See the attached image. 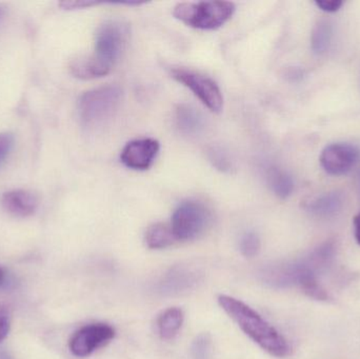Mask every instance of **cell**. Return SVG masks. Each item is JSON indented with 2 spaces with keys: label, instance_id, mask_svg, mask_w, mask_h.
Listing matches in <instances>:
<instances>
[{
  "label": "cell",
  "instance_id": "cell-1",
  "mask_svg": "<svg viewBox=\"0 0 360 359\" xmlns=\"http://www.w3.org/2000/svg\"><path fill=\"white\" fill-rule=\"evenodd\" d=\"M218 303L239 328L264 351L279 358L291 354V346L287 339L249 306L226 295L218 297Z\"/></svg>",
  "mask_w": 360,
  "mask_h": 359
},
{
  "label": "cell",
  "instance_id": "cell-2",
  "mask_svg": "<svg viewBox=\"0 0 360 359\" xmlns=\"http://www.w3.org/2000/svg\"><path fill=\"white\" fill-rule=\"evenodd\" d=\"M235 6L228 1L182 2L173 15L188 27L198 30H216L232 17Z\"/></svg>",
  "mask_w": 360,
  "mask_h": 359
},
{
  "label": "cell",
  "instance_id": "cell-3",
  "mask_svg": "<svg viewBox=\"0 0 360 359\" xmlns=\"http://www.w3.org/2000/svg\"><path fill=\"white\" fill-rule=\"evenodd\" d=\"M122 95V89L114 84L99 86L82 94L78 101L82 124L86 128L103 124L117 109Z\"/></svg>",
  "mask_w": 360,
  "mask_h": 359
},
{
  "label": "cell",
  "instance_id": "cell-4",
  "mask_svg": "<svg viewBox=\"0 0 360 359\" xmlns=\"http://www.w3.org/2000/svg\"><path fill=\"white\" fill-rule=\"evenodd\" d=\"M211 223V213L205 204L197 202H182L172 217L173 233L177 240L188 242L196 240Z\"/></svg>",
  "mask_w": 360,
  "mask_h": 359
},
{
  "label": "cell",
  "instance_id": "cell-5",
  "mask_svg": "<svg viewBox=\"0 0 360 359\" xmlns=\"http://www.w3.org/2000/svg\"><path fill=\"white\" fill-rule=\"evenodd\" d=\"M128 27L120 21H107L96 33L95 54L93 56L112 69L120 58L128 41Z\"/></svg>",
  "mask_w": 360,
  "mask_h": 359
},
{
  "label": "cell",
  "instance_id": "cell-6",
  "mask_svg": "<svg viewBox=\"0 0 360 359\" xmlns=\"http://www.w3.org/2000/svg\"><path fill=\"white\" fill-rule=\"evenodd\" d=\"M172 77L190 89L195 96L212 112L221 111L224 105L221 91L214 80L191 70L174 67L171 70Z\"/></svg>",
  "mask_w": 360,
  "mask_h": 359
},
{
  "label": "cell",
  "instance_id": "cell-7",
  "mask_svg": "<svg viewBox=\"0 0 360 359\" xmlns=\"http://www.w3.org/2000/svg\"><path fill=\"white\" fill-rule=\"evenodd\" d=\"M114 337L115 330L109 325H88L74 333L69 341V349L76 358H86L105 347Z\"/></svg>",
  "mask_w": 360,
  "mask_h": 359
},
{
  "label": "cell",
  "instance_id": "cell-8",
  "mask_svg": "<svg viewBox=\"0 0 360 359\" xmlns=\"http://www.w3.org/2000/svg\"><path fill=\"white\" fill-rule=\"evenodd\" d=\"M360 152L349 143H333L325 148L321 156L323 170L331 175H344L350 172L359 162Z\"/></svg>",
  "mask_w": 360,
  "mask_h": 359
},
{
  "label": "cell",
  "instance_id": "cell-9",
  "mask_svg": "<svg viewBox=\"0 0 360 359\" xmlns=\"http://www.w3.org/2000/svg\"><path fill=\"white\" fill-rule=\"evenodd\" d=\"M160 148V143L155 139H135L124 148L120 159L124 166L133 170H147L155 160Z\"/></svg>",
  "mask_w": 360,
  "mask_h": 359
},
{
  "label": "cell",
  "instance_id": "cell-10",
  "mask_svg": "<svg viewBox=\"0 0 360 359\" xmlns=\"http://www.w3.org/2000/svg\"><path fill=\"white\" fill-rule=\"evenodd\" d=\"M200 280L198 271L186 266H177L167 273L160 284L162 294L175 295L194 288Z\"/></svg>",
  "mask_w": 360,
  "mask_h": 359
},
{
  "label": "cell",
  "instance_id": "cell-11",
  "mask_svg": "<svg viewBox=\"0 0 360 359\" xmlns=\"http://www.w3.org/2000/svg\"><path fill=\"white\" fill-rule=\"evenodd\" d=\"M38 204L37 196L27 190H13L1 197L4 210L17 217L31 216L37 210Z\"/></svg>",
  "mask_w": 360,
  "mask_h": 359
},
{
  "label": "cell",
  "instance_id": "cell-12",
  "mask_svg": "<svg viewBox=\"0 0 360 359\" xmlns=\"http://www.w3.org/2000/svg\"><path fill=\"white\" fill-rule=\"evenodd\" d=\"M342 195L338 192L321 194L307 202V211L319 217H330L338 214L342 208Z\"/></svg>",
  "mask_w": 360,
  "mask_h": 359
},
{
  "label": "cell",
  "instance_id": "cell-13",
  "mask_svg": "<svg viewBox=\"0 0 360 359\" xmlns=\"http://www.w3.org/2000/svg\"><path fill=\"white\" fill-rule=\"evenodd\" d=\"M72 75L80 79H93L109 74L111 69L99 63L94 56L80 57L70 63Z\"/></svg>",
  "mask_w": 360,
  "mask_h": 359
},
{
  "label": "cell",
  "instance_id": "cell-14",
  "mask_svg": "<svg viewBox=\"0 0 360 359\" xmlns=\"http://www.w3.org/2000/svg\"><path fill=\"white\" fill-rule=\"evenodd\" d=\"M176 124L184 134H197L203 126L202 116L191 105H181L176 110Z\"/></svg>",
  "mask_w": 360,
  "mask_h": 359
},
{
  "label": "cell",
  "instance_id": "cell-15",
  "mask_svg": "<svg viewBox=\"0 0 360 359\" xmlns=\"http://www.w3.org/2000/svg\"><path fill=\"white\" fill-rule=\"evenodd\" d=\"M184 312L179 308L166 310L158 318V332L162 339H174L184 324Z\"/></svg>",
  "mask_w": 360,
  "mask_h": 359
},
{
  "label": "cell",
  "instance_id": "cell-16",
  "mask_svg": "<svg viewBox=\"0 0 360 359\" xmlns=\"http://www.w3.org/2000/svg\"><path fill=\"white\" fill-rule=\"evenodd\" d=\"M171 226L166 223H154L146 233V242L150 249H165L176 242Z\"/></svg>",
  "mask_w": 360,
  "mask_h": 359
},
{
  "label": "cell",
  "instance_id": "cell-17",
  "mask_svg": "<svg viewBox=\"0 0 360 359\" xmlns=\"http://www.w3.org/2000/svg\"><path fill=\"white\" fill-rule=\"evenodd\" d=\"M266 179L271 190L276 194L278 197H289L294 190V181L292 177L285 171L278 168H270L266 172Z\"/></svg>",
  "mask_w": 360,
  "mask_h": 359
},
{
  "label": "cell",
  "instance_id": "cell-18",
  "mask_svg": "<svg viewBox=\"0 0 360 359\" xmlns=\"http://www.w3.org/2000/svg\"><path fill=\"white\" fill-rule=\"evenodd\" d=\"M332 34H333V27L330 21L321 19L316 23L311 37L312 50L315 54L323 55L327 52L331 44Z\"/></svg>",
  "mask_w": 360,
  "mask_h": 359
},
{
  "label": "cell",
  "instance_id": "cell-19",
  "mask_svg": "<svg viewBox=\"0 0 360 359\" xmlns=\"http://www.w3.org/2000/svg\"><path fill=\"white\" fill-rule=\"evenodd\" d=\"M212 352V339L209 334H200L193 341L191 347L192 359H210Z\"/></svg>",
  "mask_w": 360,
  "mask_h": 359
},
{
  "label": "cell",
  "instance_id": "cell-20",
  "mask_svg": "<svg viewBox=\"0 0 360 359\" xmlns=\"http://www.w3.org/2000/svg\"><path fill=\"white\" fill-rule=\"evenodd\" d=\"M239 247H240V251L243 256L251 259V257L255 256V255H257V253L259 252V237H258L257 234L254 233V232H247V233L241 237Z\"/></svg>",
  "mask_w": 360,
  "mask_h": 359
},
{
  "label": "cell",
  "instance_id": "cell-21",
  "mask_svg": "<svg viewBox=\"0 0 360 359\" xmlns=\"http://www.w3.org/2000/svg\"><path fill=\"white\" fill-rule=\"evenodd\" d=\"M210 154H211V157L210 158H211L216 168L222 171L230 170L232 164H231V160L229 159L228 155L221 149L211 150Z\"/></svg>",
  "mask_w": 360,
  "mask_h": 359
},
{
  "label": "cell",
  "instance_id": "cell-22",
  "mask_svg": "<svg viewBox=\"0 0 360 359\" xmlns=\"http://www.w3.org/2000/svg\"><path fill=\"white\" fill-rule=\"evenodd\" d=\"M14 137L10 133H1L0 134V166L6 160L12 150Z\"/></svg>",
  "mask_w": 360,
  "mask_h": 359
},
{
  "label": "cell",
  "instance_id": "cell-23",
  "mask_svg": "<svg viewBox=\"0 0 360 359\" xmlns=\"http://www.w3.org/2000/svg\"><path fill=\"white\" fill-rule=\"evenodd\" d=\"M10 326L8 310L6 307L0 306V343L8 337Z\"/></svg>",
  "mask_w": 360,
  "mask_h": 359
},
{
  "label": "cell",
  "instance_id": "cell-24",
  "mask_svg": "<svg viewBox=\"0 0 360 359\" xmlns=\"http://www.w3.org/2000/svg\"><path fill=\"white\" fill-rule=\"evenodd\" d=\"M99 2L91 1V0H71V1H63L59 4L65 10H78V8H91L97 6Z\"/></svg>",
  "mask_w": 360,
  "mask_h": 359
},
{
  "label": "cell",
  "instance_id": "cell-25",
  "mask_svg": "<svg viewBox=\"0 0 360 359\" xmlns=\"http://www.w3.org/2000/svg\"><path fill=\"white\" fill-rule=\"evenodd\" d=\"M315 4L325 12L334 13L342 8V1L340 0H317Z\"/></svg>",
  "mask_w": 360,
  "mask_h": 359
},
{
  "label": "cell",
  "instance_id": "cell-26",
  "mask_svg": "<svg viewBox=\"0 0 360 359\" xmlns=\"http://www.w3.org/2000/svg\"><path fill=\"white\" fill-rule=\"evenodd\" d=\"M355 238L360 244V213L354 218Z\"/></svg>",
  "mask_w": 360,
  "mask_h": 359
},
{
  "label": "cell",
  "instance_id": "cell-27",
  "mask_svg": "<svg viewBox=\"0 0 360 359\" xmlns=\"http://www.w3.org/2000/svg\"><path fill=\"white\" fill-rule=\"evenodd\" d=\"M289 76L291 78H300L302 76V72L300 70H291L289 73Z\"/></svg>",
  "mask_w": 360,
  "mask_h": 359
},
{
  "label": "cell",
  "instance_id": "cell-28",
  "mask_svg": "<svg viewBox=\"0 0 360 359\" xmlns=\"http://www.w3.org/2000/svg\"><path fill=\"white\" fill-rule=\"evenodd\" d=\"M4 280H6V272L0 268V286L4 284Z\"/></svg>",
  "mask_w": 360,
  "mask_h": 359
},
{
  "label": "cell",
  "instance_id": "cell-29",
  "mask_svg": "<svg viewBox=\"0 0 360 359\" xmlns=\"http://www.w3.org/2000/svg\"><path fill=\"white\" fill-rule=\"evenodd\" d=\"M0 359H13L11 358L10 354L6 353V352L1 351L0 352Z\"/></svg>",
  "mask_w": 360,
  "mask_h": 359
}]
</instances>
